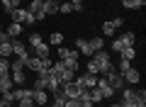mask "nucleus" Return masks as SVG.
<instances>
[{
	"instance_id": "6e6552de",
	"label": "nucleus",
	"mask_w": 146,
	"mask_h": 107,
	"mask_svg": "<svg viewBox=\"0 0 146 107\" xmlns=\"http://www.w3.org/2000/svg\"><path fill=\"white\" fill-rule=\"evenodd\" d=\"M73 80L78 83L83 90H90V88H95V83H98V76H93V73H80V76H76Z\"/></svg>"
},
{
	"instance_id": "f257e3e1",
	"label": "nucleus",
	"mask_w": 146,
	"mask_h": 107,
	"mask_svg": "<svg viewBox=\"0 0 146 107\" xmlns=\"http://www.w3.org/2000/svg\"><path fill=\"white\" fill-rule=\"evenodd\" d=\"M119 107H146V92L144 90H131V88H122Z\"/></svg>"
},
{
	"instance_id": "ddd939ff",
	"label": "nucleus",
	"mask_w": 146,
	"mask_h": 107,
	"mask_svg": "<svg viewBox=\"0 0 146 107\" xmlns=\"http://www.w3.org/2000/svg\"><path fill=\"white\" fill-rule=\"evenodd\" d=\"M32 100H34V105L46 107L49 105V92L46 90H32Z\"/></svg>"
},
{
	"instance_id": "a211bd4d",
	"label": "nucleus",
	"mask_w": 146,
	"mask_h": 107,
	"mask_svg": "<svg viewBox=\"0 0 146 107\" xmlns=\"http://www.w3.org/2000/svg\"><path fill=\"white\" fill-rule=\"evenodd\" d=\"M44 3V15H58V3L56 0H42Z\"/></svg>"
},
{
	"instance_id": "20e7f679",
	"label": "nucleus",
	"mask_w": 146,
	"mask_h": 107,
	"mask_svg": "<svg viewBox=\"0 0 146 107\" xmlns=\"http://www.w3.org/2000/svg\"><path fill=\"white\" fill-rule=\"evenodd\" d=\"M102 76H105V80L110 83V88H112L115 92H119L122 88H124V78H122V73L117 71V68H110V71H105Z\"/></svg>"
},
{
	"instance_id": "f03ea898",
	"label": "nucleus",
	"mask_w": 146,
	"mask_h": 107,
	"mask_svg": "<svg viewBox=\"0 0 146 107\" xmlns=\"http://www.w3.org/2000/svg\"><path fill=\"white\" fill-rule=\"evenodd\" d=\"M90 58H93V63L98 66V71H100V73L110 71V68H115V61H112V56H110L105 49H102V51H95Z\"/></svg>"
},
{
	"instance_id": "6ab92c4d",
	"label": "nucleus",
	"mask_w": 146,
	"mask_h": 107,
	"mask_svg": "<svg viewBox=\"0 0 146 107\" xmlns=\"http://www.w3.org/2000/svg\"><path fill=\"white\" fill-rule=\"evenodd\" d=\"M27 68V58H20L17 56L15 61H10V73H17V71H25Z\"/></svg>"
},
{
	"instance_id": "4c0bfd02",
	"label": "nucleus",
	"mask_w": 146,
	"mask_h": 107,
	"mask_svg": "<svg viewBox=\"0 0 146 107\" xmlns=\"http://www.w3.org/2000/svg\"><path fill=\"white\" fill-rule=\"evenodd\" d=\"M63 107H80V97H73V100H66Z\"/></svg>"
},
{
	"instance_id": "393cba45",
	"label": "nucleus",
	"mask_w": 146,
	"mask_h": 107,
	"mask_svg": "<svg viewBox=\"0 0 146 107\" xmlns=\"http://www.w3.org/2000/svg\"><path fill=\"white\" fill-rule=\"evenodd\" d=\"M90 46H93V51H102L105 49V37H93V39H88Z\"/></svg>"
},
{
	"instance_id": "473e14b6",
	"label": "nucleus",
	"mask_w": 146,
	"mask_h": 107,
	"mask_svg": "<svg viewBox=\"0 0 146 107\" xmlns=\"http://www.w3.org/2000/svg\"><path fill=\"white\" fill-rule=\"evenodd\" d=\"M85 73H93V76H100V71H98V66L93 63V58H88V63H85Z\"/></svg>"
},
{
	"instance_id": "39448f33",
	"label": "nucleus",
	"mask_w": 146,
	"mask_h": 107,
	"mask_svg": "<svg viewBox=\"0 0 146 107\" xmlns=\"http://www.w3.org/2000/svg\"><path fill=\"white\" fill-rule=\"evenodd\" d=\"M134 44H136V34H134V32H124L122 37H117V39L112 41V51H117V54H119L122 49L134 46Z\"/></svg>"
},
{
	"instance_id": "a878e982",
	"label": "nucleus",
	"mask_w": 146,
	"mask_h": 107,
	"mask_svg": "<svg viewBox=\"0 0 146 107\" xmlns=\"http://www.w3.org/2000/svg\"><path fill=\"white\" fill-rule=\"evenodd\" d=\"M58 12H61V15H71V12H73V5L68 3V0H61V3H58Z\"/></svg>"
},
{
	"instance_id": "72a5a7b5",
	"label": "nucleus",
	"mask_w": 146,
	"mask_h": 107,
	"mask_svg": "<svg viewBox=\"0 0 146 107\" xmlns=\"http://www.w3.org/2000/svg\"><path fill=\"white\" fill-rule=\"evenodd\" d=\"M0 5H3V10H5V12H7V15H10V12H12V10H15V7H17V5H15V3H12V0H0Z\"/></svg>"
},
{
	"instance_id": "c03bdc74",
	"label": "nucleus",
	"mask_w": 146,
	"mask_h": 107,
	"mask_svg": "<svg viewBox=\"0 0 146 107\" xmlns=\"http://www.w3.org/2000/svg\"><path fill=\"white\" fill-rule=\"evenodd\" d=\"M34 107H39V105H34Z\"/></svg>"
},
{
	"instance_id": "79ce46f5",
	"label": "nucleus",
	"mask_w": 146,
	"mask_h": 107,
	"mask_svg": "<svg viewBox=\"0 0 146 107\" xmlns=\"http://www.w3.org/2000/svg\"><path fill=\"white\" fill-rule=\"evenodd\" d=\"M0 107H7V105H5V102H3V100H0Z\"/></svg>"
},
{
	"instance_id": "4be33fe9",
	"label": "nucleus",
	"mask_w": 146,
	"mask_h": 107,
	"mask_svg": "<svg viewBox=\"0 0 146 107\" xmlns=\"http://www.w3.org/2000/svg\"><path fill=\"white\" fill-rule=\"evenodd\" d=\"M10 78H12V83H15V85H27V73L25 71H17V73H10Z\"/></svg>"
},
{
	"instance_id": "9d476101",
	"label": "nucleus",
	"mask_w": 146,
	"mask_h": 107,
	"mask_svg": "<svg viewBox=\"0 0 146 107\" xmlns=\"http://www.w3.org/2000/svg\"><path fill=\"white\" fill-rule=\"evenodd\" d=\"M27 10L34 15V20H36V22H39V20H46V15H44V3H42V0H32Z\"/></svg>"
},
{
	"instance_id": "dca6fc26",
	"label": "nucleus",
	"mask_w": 146,
	"mask_h": 107,
	"mask_svg": "<svg viewBox=\"0 0 146 107\" xmlns=\"http://www.w3.org/2000/svg\"><path fill=\"white\" fill-rule=\"evenodd\" d=\"M76 49H78V54H83V56H93V54H95L88 39H78V41H76Z\"/></svg>"
},
{
	"instance_id": "7c9ffc66",
	"label": "nucleus",
	"mask_w": 146,
	"mask_h": 107,
	"mask_svg": "<svg viewBox=\"0 0 146 107\" xmlns=\"http://www.w3.org/2000/svg\"><path fill=\"white\" fill-rule=\"evenodd\" d=\"M49 41H51L54 46H61L63 44V34H61V32H54V34L49 37Z\"/></svg>"
},
{
	"instance_id": "b1692460",
	"label": "nucleus",
	"mask_w": 146,
	"mask_h": 107,
	"mask_svg": "<svg viewBox=\"0 0 146 107\" xmlns=\"http://www.w3.org/2000/svg\"><path fill=\"white\" fill-rule=\"evenodd\" d=\"M88 95H90V100H93V105H98V102H102V100H105L98 85H95V88H90V90H88Z\"/></svg>"
},
{
	"instance_id": "f3484780",
	"label": "nucleus",
	"mask_w": 146,
	"mask_h": 107,
	"mask_svg": "<svg viewBox=\"0 0 146 107\" xmlns=\"http://www.w3.org/2000/svg\"><path fill=\"white\" fill-rule=\"evenodd\" d=\"M56 54H58V58H78V56H80L78 49H68V46H63V44L58 46Z\"/></svg>"
},
{
	"instance_id": "2f4dec72",
	"label": "nucleus",
	"mask_w": 146,
	"mask_h": 107,
	"mask_svg": "<svg viewBox=\"0 0 146 107\" xmlns=\"http://www.w3.org/2000/svg\"><path fill=\"white\" fill-rule=\"evenodd\" d=\"M117 71H119V73H124L127 71V68H131V61H127V58H119V61H117Z\"/></svg>"
},
{
	"instance_id": "0eeeda50",
	"label": "nucleus",
	"mask_w": 146,
	"mask_h": 107,
	"mask_svg": "<svg viewBox=\"0 0 146 107\" xmlns=\"http://www.w3.org/2000/svg\"><path fill=\"white\" fill-rule=\"evenodd\" d=\"M61 92L66 95V100H73V97H80V92H85V90L76 80H68V83H63V85H61Z\"/></svg>"
},
{
	"instance_id": "5701e85b",
	"label": "nucleus",
	"mask_w": 146,
	"mask_h": 107,
	"mask_svg": "<svg viewBox=\"0 0 146 107\" xmlns=\"http://www.w3.org/2000/svg\"><path fill=\"white\" fill-rule=\"evenodd\" d=\"M119 58L134 61V58H136V49H134V46H127V49H122V51H119Z\"/></svg>"
},
{
	"instance_id": "f8f14e48",
	"label": "nucleus",
	"mask_w": 146,
	"mask_h": 107,
	"mask_svg": "<svg viewBox=\"0 0 146 107\" xmlns=\"http://www.w3.org/2000/svg\"><path fill=\"white\" fill-rule=\"evenodd\" d=\"M122 78H124L127 85H136V83L141 80V71H136V68L131 66V68H127V71L122 73Z\"/></svg>"
},
{
	"instance_id": "ea45409f",
	"label": "nucleus",
	"mask_w": 146,
	"mask_h": 107,
	"mask_svg": "<svg viewBox=\"0 0 146 107\" xmlns=\"http://www.w3.org/2000/svg\"><path fill=\"white\" fill-rule=\"evenodd\" d=\"M0 41H5V29H3V25H0Z\"/></svg>"
},
{
	"instance_id": "7ed1b4c3",
	"label": "nucleus",
	"mask_w": 146,
	"mask_h": 107,
	"mask_svg": "<svg viewBox=\"0 0 146 107\" xmlns=\"http://www.w3.org/2000/svg\"><path fill=\"white\" fill-rule=\"evenodd\" d=\"M10 17H12V22H20V25H25V27H32L34 25V15H32L29 10H25V7H15V10L10 12Z\"/></svg>"
},
{
	"instance_id": "c9c22d12",
	"label": "nucleus",
	"mask_w": 146,
	"mask_h": 107,
	"mask_svg": "<svg viewBox=\"0 0 146 107\" xmlns=\"http://www.w3.org/2000/svg\"><path fill=\"white\" fill-rule=\"evenodd\" d=\"M0 73H10V58H0Z\"/></svg>"
},
{
	"instance_id": "37998d69",
	"label": "nucleus",
	"mask_w": 146,
	"mask_h": 107,
	"mask_svg": "<svg viewBox=\"0 0 146 107\" xmlns=\"http://www.w3.org/2000/svg\"><path fill=\"white\" fill-rule=\"evenodd\" d=\"M112 107H119V102H115V105H112Z\"/></svg>"
},
{
	"instance_id": "412c9836",
	"label": "nucleus",
	"mask_w": 146,
	"mask_h": 107,
	"mask_svg": "<svg viewBox=\"0 0 146 107\" xmlns=\"http://www.w3.org/2000/svg\"><path fill=\"white\" fill-rule=\"evenodd\" d=\"M61 61H63V66H66L71 73H78L80 71V61H78V58H61Z\"/></svg>"
},
{
	"instance_id": "423d86ee",
	"label": "nucleus",
	"mask_w": 146,
	"mask_h": 107,
	"mask_svg": "<svg viewBox=\"0 0 146 107\" xmlns=\"http://www.w3.org/2000/svg\"><path fill=\"white\" fill-rule=\"evenodd\" d=\"M44 76H46V92H49V95H54V92H58V90H61V85H63V83H61V78L56 76V71H54V68H49V71L44 73Z\"/></svg>"
},
{
	"instance_id": "bb28decb",
	"label": "nucleus",
	"mask_w": 146,
	"mask_h": 107,
	"mask_svg": "<svg viewBox=\"0 0 146 107\" xmlns=\"http://www.w3.org/2000/svg\"><path fill=\"white\" fill-rule=\"evenodd\" d=\"M0 95H3V97H0V100H3V102H5V105L7 107H12V105H15V95H12V90H7V92H0Z\"/></svg>"
},
{
	"instance_id": "c85d7f7f",
	"label": "nucleus",
	"mask_w": 146,
	"mask_h": 107,
	"mask_svg": "<svg viewBox=\"0 0 146 107\" xmlns=\"http://www.w3.org/2000/svg\"><path fill=\"white\" fill-rule=\"evenodd\" d=\"M117 27L112 25V22H102V37H110V34H115Z\"/></svg>"
},
{
	"instance_id": "e433bc0d",
	"label": "nucleus",
	"mask_w": 146,
	"mask_h": 107,
	"mask_svg": "<svg viewBox=\"0 0 146 107\" xmlns=\"http://www.w3.org/2000/svg\"><path fill=\"white\" fill-rule=\"evenodd\" d=\"M68 3L73 5V12H80V10H83V3H85V0H68Z\"/></svg>"
},
{
	"instance_id": "aec40b11",
	"label": "nucleus",
	"mask_w": 146,
	"mask_h": 107,
	"mask_svg": "<svg viewBox=\"0 0 146 107\" xmlns=\"http://www.w3.org/2000/svg\"><path fill=\"white\" fill-rule=\"evenodd\" d=\"M12 56V41H0V58H10Z\"/></svg>"
},
{
	"instance_id": "1a4fd4ad",
	"label": "nucleus",
	"mask_w": 146,
	"mask_h": 107,
	"mask_svg": "<svg viewBox=\"0 0 146 107\" xmlns=\"http://www.w3.org/2000/svg\"><path fill=\"white\" fill-rule=\"evenodd\" d=\"M22 32H25V25H20V22H10V27L5 29V39L7 41H15V39H20Z\"/></svg>"
},
{
	"instance_id": "f704fd0d",
	"label": "nucleus",
	"mask_w": 146,
	"mask_h": 107,
	"mask_svg": "<svg viewBox=\"0 0 146 107\" xmlns=\"http://www.w3.org/2000/svg\"><path fill=\"white\" fill-rule=\"evenodd\" d=\"M122 7H124V10H139L136 0H122Z\"/></svg>"
},
{
	"instance_id": "9b49d317",
	"label": "nucleus",
	"mask_w": 146,
	"mask_h": 107,
	"mask_svg": "<svg viewBox=\"0 0 146 107\" xmlns=\"http://www.w3.org/2000/svg\"><path fill=\"white\" fill-rule=\"evenodd\" d=\"M12 54L20 56V58H29V56H32L29 49H27V44H25L22 39H15V41H12Z\"/></svg>"
},
{
	"instance_id": "c756f323",
	"label": "nucleus",
	"mask_w": 146,
	"mask_h": 107,
	"mask_svg": "<svg viewBox=\"0 0 146 107\" xmlns=\"http://www.w3.org/2000/svg\"><path fill=\"white\" fill-rule=\"evenodd\" d=\"M42 41H44V37L39 34V32H32V34H29V49L36 46V44H42Z\"/></svg>"
},
{
	"instance_id": "58836bf2",
	"label": "nucleus",
	"mask_w": 146,
	"mask_h": 107,
	"mask_svg": "<svg viewBox=\"0 0 146 107\" xmlns=\"http://www.w3.org/2000/svg\"><path fill=\"white\" fill-rule=\"evenodd\" d=\"M110 22H112V25H115V27H117V29H119V27H122V25H124V17H115V20H110Z\"/></svg>"
},
{
	"instance_id": "4468645a",
	"label": "nucleus",
	"mask_w": 146,
	"mask_h": 107,
	"mask_svg": "<svg viewBox=\"0 0 146 107\" xmlns=\"http://www.w3.org/2000/svg\"><path fill=\"white\" fill-rule=\"evenodd\" d=\"M95 85L100 88V92H102V97H112V95H115V90L110 88V83L105 80V76H98V83H95Z\"/></svg>"
},
{
	"instance_id": "cd10ccee",
	"label": "nucleus",
	"mask_w": 146,
	"mask_h": 107,
	"mask_svg": "<svg viewBox=\"0 0 146 107\" xmlns=\"http://www.w3.org/2000/svg\"><path fill=\"white\" fill-rule=\"evenodd\" d=\"M15 105L17 107H34V100H32V95H25V97H20Z\"/></svg>"
},
{
	"instance_id": "a19ab883",
	"label": "nucleus",
	"mask_w": 146,
	"mask_h": 107,
	"mask_svg": "<svg viewBox=\"0 0 146 107\" xmlns=\"http://www.w3.org/2000/svg\"><path fill=\"white\" fill-rule=\"evenodd\" d=\"M12 3H15V5H17V7H20V3H22V0H12Z\"/></svg>"
},
{
	"instance_id": "2eb2a0df",
	"label": "nucleus",
	"mask_w": 146,
	"mask_h": 107,
	"mask_svg": "<svg viewBox=\"0 0 146 107\" xmlns=\"http://www.w3.org/2000/svg\"><path fill=\"white\" fill-rule=\"evenodd\" d=\"M29 54H32V56H39V58H46V56H49V44H46V41H42V44L32 46Z\"/></svg>"
}]
</instances>
